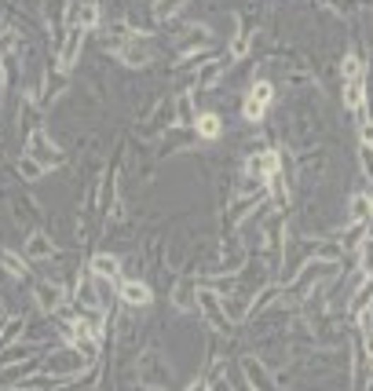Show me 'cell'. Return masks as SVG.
I'll list each match as a JSON object with an SVG mask.
<instances>
[{"label":"cell","mask_w":373,"mask_h":391,"mask_svg":"<svg viewBox=\"0 0 373 391\" xmlns=\"http://www.w3.org/2000/svg\"><path fill=\"white\" fill-rule=\"evenodd\" d=\"M362 172H366V180L373 187V143H362Z\"/></svg>","instance_id":"17"},{"label":"cell","mask_w":373,"mask_h":391,"mask_svg":"<svg viewBox=\"0 0 373 391\" xmlns=\"http://www.w3.org/2000/svg\"><path fill=\"white\" fill-rule=\"evenodd\" d=\"M77 308H81V315L84 311H96V308H103L106 311V303H103V293H99V278L92 274V271H88L81 281H77Z\"/></svg>","instance_id":"6"},{"label":"cell","mask_w":373,"mask_h":391,"mask_svg":"<svg viewBox=\"0 0 373 391\" xmlns=\"http://www.w3.org/2000/svg\"><path fill=\"white\" fill-rule=\"evenodd\" d=\"M18 168H22V176H26V180H37V176H44V168H40L33 158H22V165H18Z\"/></svg>","instance_id":"18"},{"label":"cell","mask_w":373,"mask_h":391,"mask_svg":"<svg viewBox=\"0 0 373 391\" xmlns=\"http://www.w3.org/2000/svg\"><path fill=\"white\" fill-rule=\"evenodd\" d=\"M172 8H180V0H158V4H154V15H158V18H168Z\"/></svg>","instance_id":"20"},{"label":"cell","mask_w":373,"mask_h":391,"mask_svg":"<svg viewBox=\"0 0 373 391\" xmlns=\"http://www.w3.org/2000/svg\"><path fill=\"white\" fill-rule=\"evenodd\" d=\"M52 252H55V249H52V242H48L44 234H33L30 242H26V256H30V259H48Z\"/></svg>","instance_id":"14"},{"label":"cell","mask_w":373,"mask_h":391,"mask_svg":"<svg viewBox=\"0 0 373 391\" xmlns=\"http://www.w3.org/2000/svg\"><path fill=\"white\" fill-rule=\"evenodd\" d=\"M117 59L125 62L128 70H139V66H147V62L154 59V48H150L147 37H128V40L117 45Z\"/></svg>","instance_id":"4"},{"label":"cell","mask_w":373,"mask_h":391,"mask_svg":"<svg viewBox=\"0 0 373 391\" xmlns=\"http://www.w3.org/2000/svg\"><path fill=\"white\" fill-rule=\"evenodd\" d=\"M26 158H33L44 172H48V168H59V165H62V150L52 143V136L44 132V128H33L30 139H26Z\"/></svg>","instance_id":"1"},{"label":"cell","mask_w":373,"mask_h":391,"mask_svg":"<svg viewBox=\"0 0 373 391\" xmlns=\"http://www.w3.org/2000/svg\"><path fill=\"white\" fill-rule=\"evenodd\" d=\"M121 300L128 308H147L154 300V293L147 289V281H121Z\"/></svg>","instance_id":"8"},{"label":"cell","mask_w":373,"mask_h":391,"mask_svg":"<svg viewBox=\"0 0 373 391\" xmlns=\"http://www.w3.org/2000/svg\"><path fill=\"white\" fill-rule=\"evenodd\" d=\"M194 128H197V136H202V139H216L219 136V117L216 114H197Z\"/></svg>","instance_id":"13"},{"label":"cell","mask_w":373,"mask_h":391,"mask_svg":"<svg viewBox=\"0 0 373 391\" xmlns=\"http://www.w3.org/2000/svg\"><path fill=\"white\" fill-rule=\"evenodd\" d=\"M344 77H362V62H359L355 55L344 59Z\"/></svg>","instance_id":"19"},{"label":"cell","mask_w":373,"mask_h":391,"mask_svg":"<svg viewBox=\"0 0 373 391\" xmlns=\"http://www.w3.org/2000/svg\"><path fill=\"white\" fill-rule=\"evenodd\" d=\"M275 172H278V150H256V154L246 158V176H253V180L268 183Z\"/></svg>","instance_id":"5"},{"label":"cell","mask_w":373,"mask_h":391,"mask_svg":"<svg viewBox=\"0 0 373 391\" xmlns=\"http://www.w3.org/2000/svg\"><path fill=\"white\" fill-rule=\"evenodd\" d=\"M0 264H4L15 278H26V264H22V259H18L15 252H0Z\"/></svg>","instance_id":"15"},{"label":"cell","mask_w":373,"mask_h":391,"mask_svg":"<svg viewBox=\"0 0 373 391\" xmlns=\"http://www.w3.org/2000/svg\"><path fill=\"white\" fill-rule=\"evenodd\" d=\"M88 366H92V358L81 355L77 347L70 344L66 351H55V355L48 358V373H52L59 384H66V380H74V377L81 373V369H88Z\"/></svg>","instance_id":"2"},{"label":"cell","mask_w":373,"mask_h":391,"mask_svg":"<svg viewBox=\"0 0 373 391\" xmlns=\"http://www.w3.org/2000/svg\"><path fill=\"white\" fill-rule=\"evenodd\" d=\"M0 84H4V62H0Z\"/></svg>","instance_id":"21"},{"label":"cell","mask_w":373,"mask_h":391,"mask_svg":"<svg viewBox=\"0 0 373 391\" xmlns=\"http://www.w3.org/2000/svg\"><path fill=\"white\" fill-rule=\"evenodd\" d=\"M246 373H249V384H256V387H268V373L256 366V358H246Z\"/></svg>","instance_id":"16"},{"label":"cell","mask_w":373,"mask_h":391,"mask_svg":"<svg viewBox=\"0 0 373 391\" xmlns=\"http://www.w3.org/2000/svg\"><path fill=\"white\" fill-rule=\"evenodd\" d=\"M362 77H348V84H344V103H348V110H359V106L366 103L362 99Z\"/></svg>","instance_id":"12"},{"label":"cell","mask_w":373,"mask_h":391,"mask_svg":"<svg viewBox=\"0 0 373 391\" xmlns=\"http://www.w3.org/2000/svg\"><path fill=\"white\" fill-rule=\"evenodd\" d=\"M66 45H62V70H70L77 62V52H81V37H84V26H66Z\"/></svg>","instance_id":"10"},{"label":"cell","mask_w":373,"mask_h":391,"mask_svg":"<svg viewBox=\"0 0 373 391\" xmlns=\"http://www.w3.org/2000/svg\"><path fill=\"white\" fill-rule=\"evenodd\" d=\"M92 274L96 278H103V281H114L117 286V274H121V267H117V256H110V252H99L96 259H92Z\"/></svg>","instance_id":"9"},{"label":"cell","mask_w":373,"mask_h":391,"mask_svg":"<svg viewBox=\"0 0 373 391\" xmlns=\"http://www.w3.org/2000/svg\"><path fill=\"white\" fill-rule=\"evenodd\" d=\"M271 99H275V88L268 81H256L249 88V95H246V103H241V117L246 121H263V114L271 110Z\"/></svg>","instance_id":"3"},{"label":"cell","mask_w":373,"mask_h":391,"mask_svg":"<svg viewBox=\"0 0 373 391\" xmlns=\"http://www.w3.org/2000/svg\"><path fill=\"white\" fill-rule=\"evenodd\" d=\"M33 296H37V303H40L44 311H55L59 303H62V286H59V281H37Z\"/></svg>","instance_id":"7"},{"label":"cell","mask_w":373,"mask_h":391,"mask_svg":"<svg viewBox=\"0 0 373 391\" xmlns=\"http://www.w3.org/2000/svg\"><path fill=\"white\" fill-rule=\"evenodd\" d=\"M348 212H351V223H366L373 216V198H369V194H355L351 205H348Z\"/></svg>","instance_id":"11"}]
</instances>
